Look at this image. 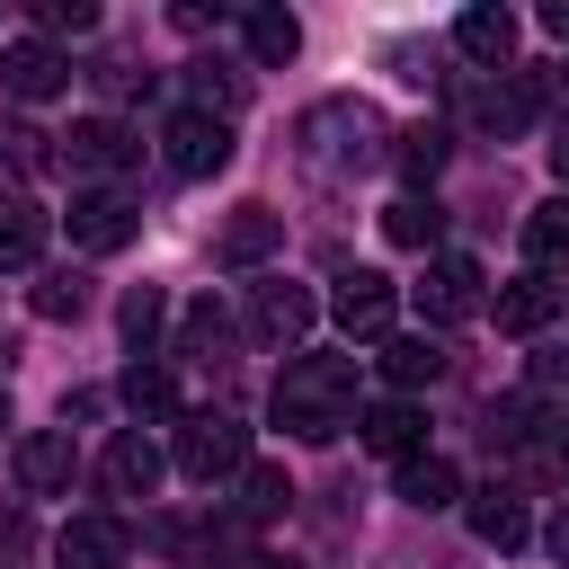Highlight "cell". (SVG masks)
<instances>
[{
	"label": "cell",
	"mask_w": 569,
	"mask_h": 569,
	"mask_svg": "<svg viewBox=\"0 0 569 569\" xmlns=\"http://www.w3.org/2000/svg\"><path fill=\"white\" fill-rule=\"evenodd\" d=\"M373 365H382V373H391V391L409 400L418 382H436V373H445V347L418 329V338H382V347H373Z\"/></svg>",
	"instance_id": "17"
},
{
	"label": "cell",
	"mask_w": 569,
	"mask_h": 569,
	"mask_svg": "<svg viewBox=\"0 0 569 569\" xmlns=\"http://www.w3.org/2000/svg\"><path fill=\"white\" fill-rule=\"evenodd\" d=\"M453 44H462L480 71L516 62V9H489V0H480V9H462V18H453Z\"/></svg>",
	"instance_id": "13"
},
{
	"label": "cell",
	"mask_w": 569,
	"mask_h": 569,
	"mask_svg": "<svg viewBox=\"0 0 569 569\" xmlns=\"http://www.w3.org/2000/svg\"><path fill=\"white\" fill-rule=\"evenodd\" d=\"M542 27H551V36L569 44V0H551V9H542Z\"/></svg>",
	"instance_id": "36"
},
{
	"label": "cell",
	"mask_w": 569,
	"mask_h": 569,
	"mask_svg": "<svg viewBox=\"0 0 569 569\" xmlns=\"http://www.w3.org/2000/svg\"><path fill=\"white\" fill-rule=\"evenodd\" d=\"M160 160H169V178H213V169H231V124L204 107H178L160 124Z\"/></svg>",
	"instance_id": "3"
},
{
	"label": "cell",
	"mask_w": 569,
	"mask_h": 569,
	"mask_svg": "<svg viewBox=\"0 0 569 569\" xmlns=\"http://www.w3.org/2000/svg\"><path fill=\"white\" fill-rule=\"evenodd\" d=\"M124 551H133V533H124L116 516H71V525L53 533V560H62V569H124Z\"/></svg>",
	"instance_id": "9"
},
{
	"label": "cell",
	"mask_w": 569,
	"mask_h": 569,
	"mask_svg": "<svg viewBox=\"0 0 569 569\" xmlns=\"http://www.w3.org/2000/svg\"><path fill=\"white\" fill-rule=\"evenodd\" d=\"M436 231H445V213H436L427 196H391V204H382V240H391V249H436Z\"/></svg>",
	"instance_id": "23"
},
{
	"label": "cell",
	"mask_w": 569,
	"mask_h": 569,
	"mask_svg": "<svg viewBox=\"0 0 569 569\" xmlns=\"http://www.w3.org/2000/svg\"><path fill=\"white\" fill-rule=\"evenodd\" d=\"M525 258H533V267H560V258H569V196H551V204L525 213Z\"/></svg>",
	"instance_id": "27"
},
{
	"label": "cell",
	"mask_w": 569,
	"mask_h": 569,
	"mask_svg": "<svg viewBox=\"0 0 569 569\" xmlns=\"http://www.w3.org/2000/svg\"><path fill=\"white\" fill-rule=\"evenodd\" d=\"M284 498H293V480H284V462H240V516H249V525H267V516H284Z\"/></svg>",
	"instance_id": "26"
},
{
	"label": "cell",
	"mask_w": 569,
	"mask_h": 569,
	"mask_svg": "<svg viewBox=\"0 0 569 569\" xmlns=\"http://www.w3.org/2000/svg\"><path fill=\"white\" fill-rule=\"evenodd\" d=\"M551 311H560V284H542V276H516V284L498 293V329H507V338H533Z\"/></svg>",
	"instance_id": "19"
},
{
	"label": "cell",
	"mask_w": 569,
	"mask_h": 569,
	"mask_svg": "<svg viewBox=\"0 0 569 569\" xmlns=\"http://www.w3.org/2000/svg\"><path fill=\"white\" fill-rule=\"evenodd\" d=\"M62 80H71V62H62L44 36H9V44H0V89H9V98L36 107V98H53Z\"/></svg>",
	"instance_id": "8"
},
{
	"label": "cell",
	"mask_w": 569,
	"mask_h": 569,
	"mask_svg": "<svg viewBox=\"0 0 569 569\" xmlns=\"http://www.w3.org/2000/svg\"><path fill=\"white\" fill-rule=\"evenodd\" d=\"M71 471H80V453H71V436H62V427L18 436V480H27V498H62V489H71Z\"/></svg>",
	"instance_id": "11"
},
{
	"label": "cell",
	"mask_w": 569,
	"mask_h": 569,
	"mask_svg": "<svg viewBox=\"0 0 569 569\" xmlns=\"http://www.w3.org/2000/svg\"><path fill=\"white\" fill-rule=\"evenodd\" d=\"M169 462H178L187 480H222V471H240V462H249V427H240L231 409H196V418H178Z\"/></svg>",
	"instance_id": "2"
},
{
	"label": "cell",
	"mask_w": 569,
	"mask_h": 569,
	"mask_svg": "<svg viewBox=\"0 0 569 569\" xmlns=\"http://www.w3.org/2000/svg\"><path fill=\"white\" fill-rule=\"evenodd\" d=\"M0 160H9L18 178H36V169H53V151H44V133H36V124H0Z\"/></svg>",
	"instance_id": "31"
},
{
	"label": "cell",
	"mask_w": 569,
	"mask_h": 569,
	"mask_svg": "<svg viewBox=\"0 0 569 569\" xmlns=\"http://www.w3.org/2000/svg\"><path fill=\"white\" fill-rule=\"evenodd\" d=\"M133 231H142V204H133V196H116V187H89V196H71V240H80L89 258H116Z\"/></svg>",
	"instance_id": "7"
},
{
	"label": "cell",
	"mask_w": 569,
	"mask_h": 569,
	"mask_svg": "<svg viewBox=\"0 0 569 569\" xmlns=\"http://www.w3.org/2000/svg\"><path fill=\"white\" fill-rule=\"evenodd\" d=\"M124 409L133 418H178V382H169V365H124Z\"/></svg>",
	"instance_id": "25"
},
{
	"label": "cell",
	"mask_w": 569,
	"mask_h": 569,
	"mask_svg": "<svg viewBox=\"0 0 569 569\" xmlns=\"http://www.w3.org/2000/svg\"><path fill=\"white\" fill-rule=\"evenodd\" d=\"M471 533H480L489 551H516V542L533 533V525H525V498H516V489H480V498H471Z\"/></svg>",
	"instance_id": "20"
},
{
	"label": "cell",
	"mask_w": 569,
	"mask_h": 569,
	"mask_svg": "<svg viewBox=\"0 0 569 569\" xmlns=\"http://www.w3.org/2000/svg\"><path fill=\"white\" fill-rule=\"evenodd\" d=\"M445 151H453V133H445V124H409V133H400V169H409V178H436V169H445Z\"/></svg>",
	"instance_id": "30"
},
{
	"label": "cell",
	"mask_w": 569,
	"mask_h": 569,
	"mask_svg": "<svg viewBox=\"0 0 569 569\" xmlns=\"http://www.w3.org/2000/svg\"><path fill=\"white\" fill-rule=\"evenodd\" d=\"M44 27H71L80 36V27H98V9L89 0H44Z\"/></svg>",
	"instance_id": "33"
},
{
	"label": "cell",
	"mask_w": 569,
	"mask_h": 569,
	"mask_svg": "<svg viewBox=\"0 0 569 569\" xmlns=\"http://www.w3.org/2000/svg\"><path fill=\"white\" fill-rule=\"evenodd\" d=\"M27 311H36V320H80V311H89V276H71V267L36 276V284H27Z\"/></svg>",
	"instance_id": "24"
},
{
	"label": "cell",
	"mask_w": 569,
	"mask_h": 569,
	"mask_svg": "<svg viewBox=\"0 0 569 569\" xmlns=\"http://www.w3.org/2000/svg\"><path fill=\"white\" fill-rule=\"evenodd\" d=\"M453 489H462V471H453L445 453H409V462H400V507L436 516V507H453Z\"/></svg>",
	"instance_id": "18"
},
{
	"label": "cell",
	"mask_w": 569,
	"mask_h": 569,
	"mask_svg": "<svg viewBox=\"0 0 569 569\" xmlns=\"http://www.w3.org/2000/svg\"><path fill=\"white\" fill-rule=\"evenodd\" d=\"M44 231H53V213H44L36 196H9V204H0V276L36 267V258H44Z\"/></svg>",
	"instance_id": "15"
},
{
	"label": "cell",
	"mask_w": 569,
	"mask_h": 569,
	"mask_svg": "<svg viewBox=\"0 0 569 569\" xmlns=\"http://www.w3.org/2000/svg\"><path fill=\"white\" fill-rule=\"evenodd\" d=\"M276 427L302 445H329L338 427H356V365L347 356H293L276 373Z\"/></svg>",
	"instance_id": "1"
},
{
	"label": "cell",
	"mask_w": 569,
	"mask_h": 569,
	"mask_svg": "<svg viewBox=\"0 0 569 569\" xmlns=\"http://www.w3.org/2000/svg\"><path fill=\"white\" fill-rule=\"evenodd\" d=\"M116 329H124L133 347H151V338L169 329V293H160V284H133V293L116 302Z\"/></svg>",
	"instance_id": "29"
},
{
	"label": "cell",
	"mask_w": 569,
	"mask_h": 569,
	"mask_svg": "<svg viewBox=\"0 0 569 569\" xmlns=\"http://www.w3.org/2000/svg\"><path fill=\"white\" fill-rule=\"evenodd\" d=\"M62 160H71V169H98V178H107V169H124V160H133V133H124L116 116H80V124L62 133Z\"/></svg>",
	"instance_id": "14"
},
{
	"label": "cell",
	"mask_w": 569,
	"mask_h": 569,
	"mask_svg": "<svg viewBox=\"0 0 569 569\" xmlns=\"http://www.w3.org/2000/svg\"><path fill=\"white\" fill-rule=\"evenodd\" d=\"M489 276H480V258H462V249H445V258H427V276H418V311L445 329V320H471L489 293H480Z\"/></svg>",
	"instance_id": "5"
},
{
	"label": "cell",
	"mask_w": 569,
	"mask_h": 569,
	"mask_svg": "<svg viewBox=\"0 0 569 569\" xmlns=\"http://www.w3.org/2000/svg\"><path fill=\"white\" fill-rule=\"evenodd\" d=\"M0 436H9V391H0Z\"/></svg>",
	"instance_id": "37"
},
{
	"label": "cell",
	"mask_w": 569,
	"mask_h": 569,
	"mask_svg": "<svg viewBox=\"0 0 569 569\" xmlns=\"http://www.w3.org/2000/svg\"><path fill=\"white\" fill-rule=\"evenodd\" d=\"M276 240H284V213H276V204H240V213L222 222V240H213V249H222V267H258Z\"/></svg>",
	"instance_id": "16"
},
{
	"label": "cell",
	"mask_w": 569,
	"mask_h": 569,
	"mask_svg": "<svg viewBox=\"0 0 569 569\" xmlns=\"http://www.w3.org/2000/svg\"><path fill=\"white\" fill-rule=\"evenodd\" d=\"M187 89H196V107H204V116H222V124H231V107L249 98V80H240L231 62H187Z\"/></svg>",
	"instance_id": "28"
},
{
	"label": "cell",
	"mask_w": 569,
	"mask_h": 569,
	"mask_svg": "<svg viewBox=\"0 0 569 569\" xmlns=\"http://www.w3.org/2000/svg\"><path fill=\"white\" fill-rule=\"evenodd\" d=\"M533 98H542L533 80H489V89L471 98V116H480L489 133H525V124H533Z\"/></svg>",
	"instance_id": "21"
},
{
	"label": "cell",
	"mask_w": 569,
	"mask_h": 569,
	"mask_svg": "<svg viewBox=\"0 0 569 569\" xmlns=\"http://www.w3.org/2000/svg\"><path fill=\"white\" fill-rule=\"evenodd\" d=\"M267 569H284V560H267Z\"/></svg>",
	"instance_id": "38"
},
{
	"label": "cell",
	"mask_w": 569,
	"mask_h": 569,
	"mask_svg": "<svg viewBox=\"0 0 569 569\" xmlns=\"http://www.w3.org/2000/svg\"><path fill=\"white\" fill-rule=\"evenodd\" d=\"M98 480H107V498H151V489H160V445H151L142 427H124V436L98 453Z\"/></svg>",
	"instance_id": "12"
},
{
	"label": "cell",
	"mask_w": 569,
	"mask_h": 569,
	"mask_svg": "<svg viewBox=\"0 0 569 569\" xmlns=\"http://www.w3.org/2000/svg\"><path fill=\"white\" fill-rule=\"evenodd\" d=\"M551 169H560V187H569V116L551 124Z\"/></svg>",
	"instance_id": "35"
},
{
	"label": "cell",
	"mask_w": 569,
	"mask_h": 569,
	"mask_svg": "<svg viewBox=\"0 0 569 569\" xmlns=\"http://www.w3.org/2000/svg\"><path fill=\"white\" fill-rule=\"evenodd\" d=\"M213 338H222V311H213V302H196V311L178 320V356H204Z\"/></svg>",
	"instance_id": "32"
},
{
	"label": "cell",
	"mask_w": 569,
	"mask_h": 569,
	"mask_svg": "<svg viewBox=\"0 0 569 569\" xmlns=\"http://www.w3.org/2000/svg\"><path fill=\"white\" fill-rule=\"evenodd\" d=\"M356 436H365L373 453H391V462H409V453L427 445V409L391 391V400H373V409H356Z\"/></svg>",
	"instance_id": "10"
},
{
	"label": "cell",
	"mask_w": 569,
	"mask_h": 569,
	"mask_svg": "<svg viewBox=\"0 0 569 569\" xmlns=\"http://www.w3.org/2000/svg\"><path fill=\"white\" fill-rule=\"evenodd\" d=\"M329 311H338L347 338H373V347H382V338H391V311H400V284H391L382 267H347L338 293H329Z\"/></svg>",
	"instance_id": "4"
},
{
	"label": "cell",
	"mask_w": 569,
	"mask_h": 569,
	"mask_svg": "<svg viewBox=\"0 0 569 569\" xmlns=\"http://www.w3.org/2000/svg\"><path fill=\"white\" fill-rule=\"evenodd\" d=\"M311 320H320V293H311V284H293V276H267V284H249V338H267V347H293Z\"/></svg>",
	"instance_id": "6"
},
{
	"label": "cell",
	"mask_w": 569,
	"mask_h": 569,
	"mask_svg": "<svg viewBox=\"0 0 569 569\" xmlns=\"http://www.w3.org/2000/svg\"><path fill=\"white\" fill-rule=\"evenodd\" d=\"M542 542H551V560L569 569V498H560V516H551V533H542Z\"/></svg>",
	"instance_id": "34"
},
{
	"label": "cell",
	"mask_w": 569,
	"mask_h": 569,
	"mask_svg": "<svg viewBox=\"0 0 569 569\" xmlns=\"http://www.w3.org/2000/svg\"><path fill=\"white\" fill-rule=\"evenodd\" d=\"M240 27H249V62H267V71L302 53V27H293V9H249Z\"/></svg>",
	"instance_id": "22"
}]
</instances>
